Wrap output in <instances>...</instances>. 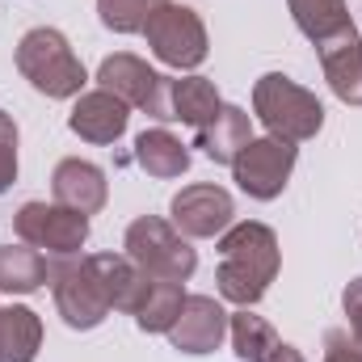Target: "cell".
<instances>
[{
    "label": "cell",
    "mask_w": 362,
    "mask_h": 362,
    "mask_svg": "<svg viewBox=\"0 0 362 362\" xmlns=\"http://www.w3.org/2000/svg\"><path fill=\"white\" fill-rule=\"evenodd\" d=\"M97 81H101V89L122 97L127 105H139L148 118H160V122L173 118V81L160 76V72H152L139 55L118 51V55L101 59Z\"/></svg>",
    "instance_id": "cell-7"
},
{
    "label": "cell",
    "mask_w": 362,
    "mask_h": 362,
    "mask_svg": "<svg viewBox=\"0 0 362 362\" xmlns=\"http://www.w3.org/2000/svg\"><path fill=\"white\" fill-rule=\"evenodd\" d=\"M135 160H139L144 173H152L160 181H173L189 169V148L181 144L177 135H169L165 127H152V131H144L135 139Z\"/></svg>",
    "instance_id": "cell-17"
},
{
    "label": "cell",
    "mask_w": 362,
    "mask_h": 362,
    "mask_svg": "<svg viewBox=\"0 0 362 362\" xmlns=\"http://www.w3.org/2000/svg\"><path fill=\"white\" fill-rule=\"evenodd\" d=\"M144 34H148L152 55H156L160 64L177 68V72H189V68H198V64L206 59V25H202V17H198L194 8H185V4H169V0H165V4L152 13V21L144 25Z\"/></svg>",
    "instance_id": "cell-8"
},
{
    "label": "cell",
    "mask_w": 362,
    "mask_h": 362,
    "mask_svg": "<svg viewBox=\"0 0 362 362\" xmlns=\"http://www.w3.org/2000/svg\"><path fill=\"white\" fill-rule=\"evenodd\" d=\"M253 139V122L240 105H223L202 131H198V148L215 160V165H232L236 152Z\"/></svg>",
    "instance_id": "cell-16"
},
{
    "label": "cell",
    "mask_w": 362,
    "mask_h": 362,
    "mask_svg": "<svg viewBox=\"0 0 362 362\" xmlns=\"http://www.w3.org/2000/svg\"><path fill=\"white\" fill-rule=\"evenodd\" d=\"M341 308H346V316H350V337L362 346V278H354V282L346 286Z\"/></svg>",
    "instance_id": "cell-26"
},
{
    "label": "cell",
    "mask_w": 362,
    "mask_h": 362,
    "mask_svg": "<svg viewBox=\"0 0 362 362\" xmlns=\"http://www.w3.org/2000/svg\"><path fill=\"white\" fill-rule=\"evenodd\" d=\"M228 333H232V346H236V354L245 362H266L274 350H278V341H282L270 325H266L262 316H253L249 308H240V312L232 316Z\"/></svg>",
    "instance_id": "cell-21"
},
{
    "label": "cell",
    "mask_w": 362,
    "mask_h": 362,
    "mask_svg": "<svg viewBox=\"0 0 362 362\" xmlns=\"http://www.w3.org/2000/svg\"><path fill=\"white\" fill-rule=\"evenodd\" d=\"M51 286H55V308L68 329H97L114 312L110 282L97 266V253L81 257V262L68 257V262L51 266Z\"/></svg>",
    "instance_id": "cell-4"
},
{
    "label": "cell",
    "mask_w": 362,
    "mask_h": 362,
    "mask_svg": "<svg viewBox=\"0 0 362 362\" xmlns=\"http://www.w3.org/2000/svg\"><path fill=\"white\" fill-rule=\"evenodd\" d=\"M228 325H232V316L211 295H185L181 316L169 329V341L177 346L181 354H211L228 337Z\"/></svg>",
    "instance_id": "cell-12"
},
{
    "label": "cell",
    "mask_w": 362,
    "mask_h": 362,
    "mask_svg": "<svg viewBox=\"0 0 362 362\" xmlns=\"http://www.w3.org/2000/svg\"><path fill=\"white\" fill-rule=\"evenodd\" d=\"M286 4H291L295 25H299L312 42H320L325 34L350 25V8H346V0H286Z\"/></svg>",
    "instance_id": "cell-22"
},
{
    "label": "cell",
    "mask_w": 362,
    "mask_h": 362,
    "mask_svg": "<svg viewBox=\"0 0 362 362\" xmlns=\"http://www.w3.org/2000/svg\"><path fill=\"white\" fill-rule=\"evenodd\" d=\"M219 110H223L219 89H215L206 76H181V81H173V118H177V122L202 131Z\"/></svg>",
    "instance_id": "cell-20"
},
{
    "label": "cell",
    "mask_w": 362,
    "mask_h": 362,
    "mask_svg": "<svg viewBox=\"0 0 362 362\" xmlns=\"http://www.w3.org/2000/svg\"><path fill=\"white\" fill-rule=\"evenodd\" d=\"M127 257L144 274L169 278V282H185L198 270V253L185 245V236L156 215H144L127 228Z\"/></svg>",
    "instance_id": "cell-5"
},
{
    "label": "cell",
    "mask_w": 362,
    "mask_h": 362,
    "mask_svg": "<svg viewBox=\"0 0 362 362\" xmlns=\"http://www.w3.org/2000/svg\"><path fill=\"white\" fill-rule=\"evenodd\" d=\"M325 362H362V346L346 329H329L325 333Z\"/></svg>",
    "instance_id": "cell-25"
},
{
    "label": "cell",
    "mask_w": 362,
    "mask_h": 362,
    "mask_svg": "<svg viewBox=\"0 0 362 362\" xmlns=\"http://www.w3.org/2000/svg\"><path fill=\"white\" fill-rule=\"evenodd\" d=\"M181 303H185L181 282L152 278V274H148L144 286H139V295H135V303H131V316H135V325H139L144 333H169L173 320L181 316Z\"/></svg>",
    "instance_id": "cell-15"
},
{
    "label": "cell",
    "mask_w": 362,
    "mask_h": 362,
    "mask_svg": "<svg viewBox=\"0 0 362 362\" xmlns=\"http://www.w3.org/2000/svg\"><path fill=\"white\" fill-rule=\"evenodd\" d=\"M165 0H97L101 25L114 34H139Z\"/></svg>",
    "instance_id": "cell-23"
},
{
    "label": "cell",
    "mask_w": 362,
    "mask_h": 362,
    "mask_svg": "<svg viewBox=\"0 0 362 362\" xmlns=\"http://www.w3.org/2000/svg\"><path fill=\"white\" fill-rule=\"evenodd\" d=\"M295 144H286V139H278V135H266V139H249L240 152H236V160H232V177L236 185L249 194V198H257V202H270L278 198L282 189H286V181L295 173Z\"/></svg>",
    "instance_id": "cell-9"
},
{
    "label": "cell",
    "mask_w": 362,
    "mask_h": 362,
    "mask_svg": "<svg viewBox=\"0 0 362 362\" xmlns=\"http://www.w3.org/2000/svg\"><path fill=\"white\" fill-rule=\"evenodd\" d=\"M127 110L131 105L122 97H114L110 89H93V93H81L76 97V105L68 114V127L81 139H89V144H114L127 131V118H131Z\"/></svg>",
    "instance_id": "cell-13"
},
{
    "label": "cell",
    "mask_w": 362,
    "mask_h": 362,
    "mask_svg": "<svg viewBox=\"0 0 362 362\" xmlns=\"http://www.w3.org/2000/svg\"><path fill=\"white\" fill-rule=\"evenodd\" d=\"M17 181V127L0 110V194Z\"/></svg>",
    "instance_id": "cell-24"
},
{
    "label": "cell",
    "mask_w": 362,
    "mask_h": 362,
    "mask_svg": "<svg viewBox=\"0 0 362 362\" xmlns=\"http://www.w3.org/2000/svg\"><path fill=\"white\" fill-rule=\"evenodd\" d=\"M266 362H303V358H299V350H295V346H286V341H278V350H274V354H270Z\"/></svg>",
    "instance_id": "cell-27"
},
{
    "label": "cell",
    "mask_w": 362,
    "mask_h": 362,
    "mask_svg": "<svg viewBox=\"0 0 362 362\" xmlns=\"http://www.w3.org/2000/svg\"><path fill=\"white\" fill-rule=\"evenodd\" d=\"M51 189H55V202L59 206H72L81 215H97L105 206V198H110L105 173L97 165H89V160H81V156H68V160L55 165Z\"/></svg>",
    "instance_id": "cell-14"
},
{
    "label": "cell",
    "mask_w": 362,
    "mask_h": 362,
    "mask_svg": "<svg viewBox=\"0 0 362 362\" xmlns=\"http://www.w3.org/2000/svg\"><path fill=\"white\" fill-rule=\"evenodd\" d=\"M17 72L42 93V97H81L85 89V64L72 55L68 38L51 25H38L30 34H21L17 42Z\"/></svg>",
    "instance_id": "cell-2"
},
{
    "label": "cell",
    "mask_w": 362,
    "mask_h": 362,
    "mask_svg": "<svg viewBox=\"0 0 362 362\" xmlns=\"http://www.w3.org/2000/svg\"><path fill=\"white\" fill-rule=\"evenodd\" d=\"M316 55H320L329 89L337 93L346 105H362V34L354 30V21L333 30V34H325L316 42Z\"/></svg>",
    "instance_id": "cell-11"
},
{
    "label": "cell",
    "mask_w": 362,
    "mask_h": 362,
    "mask_svg": "<svg viewBox=\"0 0 362 362\" xmlns=\"http://www.w3.org/2000/svg\"><path fill=\"white\" fill-rule=\"evenodd\" d=\"M21 245L47 253V257H76L89 240V215L59 206V202H25L13 219Z\"/></svg>",
    "instance_id": "cell-6"
},
{
    "label": "cell",
    "mask_w": 362,
    "mask_h": 362,
    "mask_svg": "<svg viewBox=\"0 0 362 362\" xmlns=\"http://www.w3.org/2000/svg\"><path fill=\"white\" fill-rule=\"evenodd\" d=\"M253 114L266 122V131L286 139V144H303L325 127V105L316 93L295 85L282 72H266L253 85Z\"/></svg>",
    "instance_id": "cell-3"
},
{
    "label": "cell",
    "mask_w": 362,
    "mask_h": 362,
    "mask_svg": "<svg viewBox=\"0 0 362 362\" xmlns=\"http://www.w3.org/2000/svg\"><path fill=\"white\" fill-rule=\"evenodd\" d=\"M278 274V236L266 223H232L219 236V295L236 308H253Z\"/></svg>",
    "instance_id": "cell-1"
},
{
    "label": "cell",
    "mask_w": 362,
    "mask_h": 362,
    "mask_svg": "<svg viewBox=\"0 0 362 362\" xmlns=\"http://www.w3.org/2000/svg\"><path fill=\"white\" fill-rule=\"evenodd\" d=\"M42 346V320L38 312L8 303L0 308V362H34Z\"/></svg>",
    "instance_id": "cell-18"
},
{
    "label": "cell",
    "mask_w": 362,
    "mask_h": 362,
    "mask_svg": "<svg viewBox=\"0 0 362 362\" xmlns=\"http://www.w3.org/2000/svg\"><path fill=\"white\" fill-rule=\"evenodd\" d=\"M42 282H51L47 253H38L30 245H4L0 249V291H8V295H34Z\"/></svg>",
    "instance_id": "cell-19"
},
{
    "label": "cell",
    "mask_w": 362,
    "mask_h": 362,
    "mask_svg": "<svg viewBox=\"0 0 362 362\" xmlns=\"http://www.w3.org/2000/svg\"><path fill=\"white\" fill-rule=\"evenodd\" d=\"M169 211H173V228L181 236H194V240L223 236L232 228V219H236L232 194L223 185H185Z\"/></svg>",
    "instance_id": "cell-10"
}]
</instances>
